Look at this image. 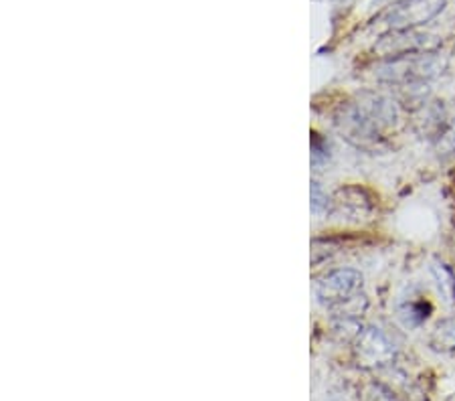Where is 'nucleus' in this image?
<instances>
[{
    "instance_id": "f257e3e1",
    "label": "nucleus",
    "mask_w": 455,
    "mask_h": 401,
    "mask_svg": "<svg viewBox=\"0 0 455 401\" xmlns=\"http://www.w3.org/2000/svg\"><path fill=\"white\" fill-rule=\"evenodd\" d=\"M445 68V60H442L435 51H425V53H411L385 60L377 71V77L380 82L417 93L423 92L433 79L442 76Z\"/></svg>"
},
{
    "instance_id": "f03ea898",
    "label": "nucleus",
    "mask_w": 455,
    "mask_h": 401,
    "mask_svg": "<svg viewBox=\"0 0 455 401\" xmlns=\"http://www.w3.org/2000/svg\"><path fill=\"white\" fill-rule=\"evenodd\" d=\"M363 288V274L352 268L332 269L315 282V296L322 304L336 309V306L350 301Z\"/></svg>"
},
{
    "instance_id": "7ed1b4c3",
    "label": "nucleus",
    "mask_w": 455,
    "mask_h": 401,
    "mask_svg": "<svg viewBox=\"0 0 455 401\" xmlns=\"http://www.w3.org/2000/svg\"><path fill=\"white\" fill-rule=\"evenodd\" d=\"M358 357L364 365H387L393 361L395 345L380 328H366L358 339Z\"/></svg>"
},
{
    "instance_id": "20e7f679",
    "label": "nucleus",
    "mask_w": 455,
    "mask_h": 401,
    "mask_svg": "<svg viewBox=\"0 0 455 401\" xmlns=\"http://www.w3.org/2000/svg\"><path fill=\"white\" fill-rule=\"evenodd\" d=\"M445 0H413L393 14L391 20L401 28H409L411 25L427 23L429 19L443 9Z\"/></svg>"
},
{
    "instance_id": "39448f33",
    "label": "nucleus",
    "mask_w": 455,
    "mask_h": 401,
    "mask_svg": "<svg viewBox=\"0 0 455 401\" xmlns=\"http://www.w3.org/2000/svg\"><path fill=\"white\" fill-rule=\"evenodd\" d=\"M433 312V306L425 298H411L399 306V315L407 326H421Z\"/></svg>"
},
{
    "instance_id": "423d86ee",
    "label": "nucleus",
    "mask_w": 455,
    "mask_h": 401,
    "mask_svg": "<svg viewBox=\"0 0 455 401\" xmlns=\"http://www.w3.org/2000/svg\"><path fill=\"white\" fill-rule=\"evenodd\" d=\"M429 345L435 349V351L442 353H451L455 351V317L439 320L437 326L433 328Z\"/></svg>"
},
{
    "instance_id": "0eeeda50",
    "label": "nucleus",
    "mask_w": 455,
    "mask_h": 401,
    "mask_svg": "<svg viewBox=\"0 0 455 401\" xmlns=\"http://www.w3.org/2000/svg\"><path fill=\"white\" fill-rule=\"evenodd\" d=\"M431 274H433V278H435L439 294L445 298V302L447 304L455 302V274H453V269L447 264H443V261H433Z\"/></svg>"
},
{
    "instance_id": "6e6552de",
    "label": "nucleus",
    "mask_w": 455,
    "mask_h": 401,
    "mask_svg": "<svg viewBox=\"0 0 455 401\" xmlns=\"http://www.w3.org/2000/svg\"><path fill=\"white\" fill-rule=\"evenodd\" d=\"M435 150L442 158H455V120L447 124L443 132L435 138Z\"/></svg>"
},
{
    "instance_id": "1a4fd4ad",
    "label": "nucleus",
    "mask_w": 455,
    "mask_h": 401,
    "mask_svg": "<svg viewBox=\"0 0 455 401\" xmlns=\"http://www.w3.org/2000/svg\"><path fill=\"white\" fill-rule=\"evenodd\" d=\"M328 209H330L328 195L322 191V187L318 185V182H312V211L315 215H322Z\"/></svg>"
}]
</instances>
